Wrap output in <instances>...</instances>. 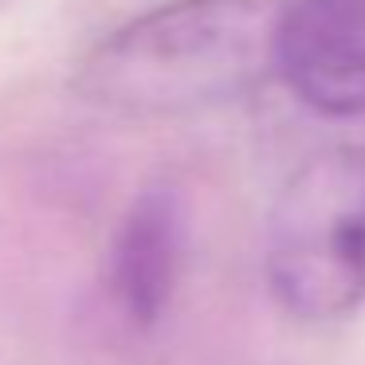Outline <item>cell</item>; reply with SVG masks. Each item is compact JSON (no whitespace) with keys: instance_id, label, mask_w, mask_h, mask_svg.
Returning <instances> with one entry per match:
<instances>
[{"instance_id":"2","label":"cell","mask_w":365,"mask_h":365,"mask_svg":"<svg viewBox=\"0 0 365 365\" xmlns=\"http://www.w3.org/2000/svg\"><path fill=\"white\" fill-rule=\"evenodd\" d=\"M271 294L307 322L365 302V145L310 153L279 189L263 252Z\"/></svg>"},{"instance_id":"3","label":"cell","mask_w":365,"mask_h":365,"mask_svg":"<svg viewBox=\"0 0 365 365\" xmlns=\"http://www.w3.org/2000/svg\"><path fill=\"white\" fill-rule=\"evenodd\" d=\"M275 71L307 110L365 118V0H287Z\"/></svg>"},{"instance_id":"1","label":"cell","mask_w":365,"mask_h":365,"mask_svg":"<svg viewBox=\"0 0 365 365\" xmlns=\"http://www.w3.org/2000/svg\"><path fill=\"white\" fill-rule=\"evenodd\" d=\"M287 0H165L75 67V95L122 118H177L236 103L275 71Z\"/></svg>"},{"instance_id":"4","label":"cell","mask_w":365,"mask_h":365,"mask_svg":"<svg viewBox=\"0 0 365 365\" xmlns=\"http://www.w3.org/2000/svg\"><path fill=\"white\" fill-rule=\"evenodd\" d=\"M185 259V205L169 185L134 197L110 244V294L134 326L150 330L173 302Z\"/></svg>"}]
</instances>
